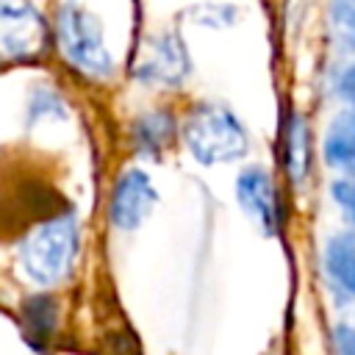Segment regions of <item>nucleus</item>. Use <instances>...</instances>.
Here are the masks:
<instances>
[{"label":"nucleus","instance_id":"nucleus-1","mask_svg":"<svg viewBox=\"0 0 355 355\" xmlns=\"http://www.w3.org/2000/svg\"><path fill=\"white\" fill-rule=\"evenodd\" d=\"M80 255V219L67 211L36 225L17 250V266L22 277L36 288H53L64 283Z\"/></svg>","mask_w":355,"mask_h":355},{"label":"nucleus","instance_id":"nucleus-2","mask_svg":"<svg viewBox=\"0 0 355 355\" xmlns=\"http://www.w3.org/2000/svg\"><path fill=\"white\" fill-rule=\"evenodd\" d=\"M180 139L186 153L202 166L236 164L250 153V133L241 116L214 100L189 108L180 122Z\"/></svg>","mask_w":355,"mask_h":355},{"label":"nucleus","instance_id":"nucleus-3","mask_svg":"<svg viewBox=\"0 0 355 355\" xmlns=\"http://www.w3.org/2000/svg\"><path fill=\"white\" fill-rule=\"evenodd\" d=\"M55 44L64 61L92 80H108L116 69L103 19L75 0L61 3L55 11Z\"/></svg>","mask_w":355,"mask_h":355},{"label":"nucleus","instance_id":"nucleus-4","mask_svg":"<svg viewBox=\"0 0 355 355\" xmlns=\"http://www.w3.org/2000/svg\"><path fill=\"white\" fill-rule=\"evenodd\" d=\"M50 44V25L31 0H0V69L39 61Z\"/></svg>","mask_w":355,"mask_h":355},{"label":"nucleus","instance_id":"nucleus-5","mask_svg":"<svg viewBox=\"0 0 355 355\" xmlns=\"http://www.w3.org/2000/svg\"><path fill=\"white\" fill-rule=\"evenodd\" d=\"M161 194L153 183L150 172L141 166H128L116 175L111 194H108V222L114 230L133 233L139 230L150 214L155 211Z\"/></svg>","mask_w":355,"mask_h":355},{"label":"nucleus","instance_id":"nucleus-6","mask_svg":"<svg viewBox=\"0 0 355 355\" xmlns=\"http://www.w3.org/2000/svg\"><path fill=\"white\" fill-rule=\"evenodd\" d=\"M239 208L250 216V222L263 233L275 236L280 230V191L275 175L261 164H247L233 183Z\"/></svg>","mask_w":355,"mask_h":355},{"label":"nucleus","instance_id":"nucleus-7","mask_svg":"<svg viewBox=\"0 0 355 355\" xmlns=\"http://www.w3.org/2000/svg\"><path fill=\"white\" fill-rule=\"evenodd\" d=\"M133 75L139 83H147V86H166V89L180 86L191 75V58L183 39L175 33L153 36Z\"/></svg>","mask_w":355,"mask_h":355},{"label":"nucleus","instance_id":"nucleus-8","mask_svg":"<svg viewBox=\"0 0 355 355\" xmlns=\"http://www.w3.org/2000/svg\"><path fill=\"white\" fill-rule=\"evenodd\" d=\"M175 136H180V125L166 108H150L139 114L130 125V144L133 153L141 158H158Z\"/></svg>","mask_w":355,"mask_h":355},{"label":"nucleus","instance_id":"nucleus-9","mask_svg":"<svg viewBox=\"0 0 355 355\" xmlns=\"http://www.w3.org/2000/svg\"><path fill=\"white\" fill-rule=\"evenodd\" d=\"M322 269L333 288L355 300V230H338L324 241Z\"/></svg>","mask_w":355,"mask_h":355},{"label":"nucleus","instance_id":"nucleus-10","mask_svg":"<svg viewBox=\"0 0 355 355\" xmlns=\"http://www.w3.org/2000/svg\"><path fill=\"white\" fill-rule=\"evenodd\" d=\"M322 158L338 175H355V108L333 116L322 139Z\"/></svg>","mask_w":355,"mask_h":355},{"label":"nucleus","instance_id":"nucleus-11","mask_svg":"<svg viewBox=\"0 0 355 355\" xmlns=\"http://www.w3.org/2000/svg\"><path fill=\"white\" fill-rule=\"evenodd\" d=\"M283 155H286V172L294 186H302L311 172L313 161V144H311V128L302 114H291L286 125V139H283Z\"/></svg>","mask_w":355,"mask_h":355},{"label":"nucleus","instance_id":"nucleus-12","mask_svg":"<svg viewBox=\"0 0 355 355\" xmlns=\"http://www.w3.org/2000/svg\"><path fill=\"white\" fill-rule=\"evenodd\" d=\"M19 319H22V330L31 338V344L36 349H42V344L50 341L55 327H58V302H55V297L47 294V291L28 294L19 305Z\"/></svg>","mask_w":355,"mask_h":355},{"label":"nucleus","instance_id":"nucleus-13","mask_svg":"<svg viewBox=\"0 0 355 355\" xmlns=\"http://www.w3.org/2000/svg\"><path fill=\"white\" fill-rule=\"evenodd\" d=\"M330 200L349 225V230H355V175H338L330 183Z\"/></svg>","mask_w":355,"mask_h":355},{"label":"nucleus","instance_id":"nucleus-14","mask_svg":"<svg viewBox=\"0 0 355 355\" xmlns=\"http://www.w3.org/2000/svg\"><path fill=\"white\" fill-rule=\"evenodd\" d=\"M333 92L341 103H347V108H355V64H344L333 75Z\"/></svg>","mask_w":355,"mask_h":355},{"label":"nucleus","instance_id":"nucleus-15","mask_svg":"<svg viewBox=\"0 0 355 355\" xmlns=\"http://www.w3.org/2000/svg\"><path fill=\"white\" fill-rule=\"evenodd\" d=\"M330 14L338 33H355V0H333Z\"/></svg>","mask_w":355,"mask_h":355},{"label":"nucleus","instance_id":"nucleus-16","mask_svg":"<svg viewBox=\"0 0 355 355\" xmlns=\"http://www.w3.org/2000/svg\"><path fill=\"white\" fill-rule=\"evenodd\" d=\"M333 349L336 355H355V324L338 322L333 327Z\"/></svg>","mask_w":355,"mask_h":355}]
</instances>
